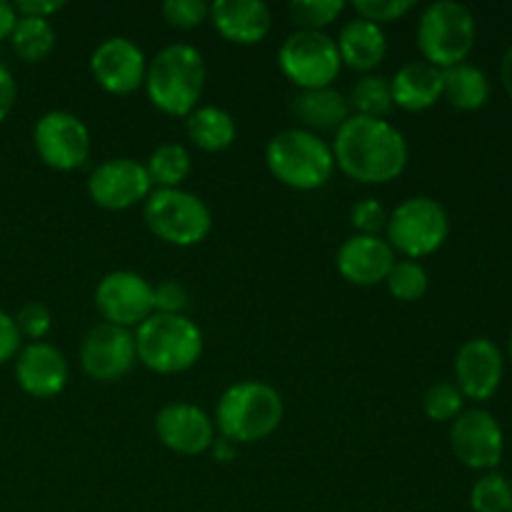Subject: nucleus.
<instances>
[{"mask_svg":"<svg viewBox=\"0 0 512 512\" xmlns=\"http://www.w3.org/2000/svg\"><path fill=\"white\" fill-rule=\"evenodd\" d=\"M210 5L205 0H165L163 18L170 28L193 30L208 20Z\"/></svg>","mask_w":512,"mask_h":512,"instance_id":"33","label":"nucleus"},{"mask_svg":"<svg viewBox=\"0 0 512 512\" xmlns=\"http://www.w3.org/2000/svg\"><path fill=\"white\" fill-rule=\"evenodd\" d=\"M473 512H510V480L500 473H488L470 490Z\"/></svg>","mask_w":512,"mask_h":512,"instance_id":"31","label":"nucleus"},{"mask_svg":"<svg viewBox=\"0 0 512 512\" xmlns=\"http://www.w3.org/2000/svg\"><path fill=\"white\" fill-rule=\"evenodd\" d=\"M475 15L458 0H438L420 13L418 48L425 63L445 70L468 60L475 48Z\"/></svg>","mask_w":512,"mask_h":512,"instance_id":"6","label":"nucleus"},{"mask_svg":"<svg viewBox=\"0 0 512 512\" xmlns=\"http://www.w3.org/2000/svg\"><path fill=\"white\" fill-rule=\"evenodd\" d=\"M465 398L455 383H433L425 390L423 410L435 423H453L463 413Z\"/></svg>","mask_w":512,"mask_h":512,"instance_id":"32","label":"nucleus"},{"mask_svg":"<svg viewBox=\"0 0 512 512\" xmlns=\"http://www.w3.org/2000/svg\"><path fill=\"white\" fill-rule=\"evenodd\" d=\"M95 308L105 323L133 330L153 315V285L138 273L113 270L95 288Z\"/></svg>","mask_w":512,"mask_h":512,"instance_id":"11","label":"nucleus"},{"mask_svg":"<svg viewBox=\"0 0 512 512\" xmlns=\"http://www.w3.org/2000/svg\"><path fill=\"white\" fill-rule=\"evenodd\" d=\"M343 0H293L288 5L290 20L298 30H323L340 18Z\"/></svg>","mask_w":512,"mask_h":512,"instance_id":"30","label":"nucleus"},{"mask_svg":"<svg viewBox=\"0 0 512 512\" xmlns=\"http://www.w3.org/2000/svg\"><path fill=\"white\" fill-rule=\"evenodd\" d=\"M293 113L295 118L303 123V130L310 133H338L350 118V103L340 90L330 88H315V90H300L293 98Z\"/></svg>","mask_w":512,"mask_h":512,"instance_id":"23","label":"nucleus"},{"mask_svg":"<svg viewBox=\"0 0 512 512\" xmlns=\"http://www.w3.org/2000/svg\"><path fill=\"white\" fill-rule=\"evenodd\" d=\"M283 398L263 380H243L220 395L215 405V428L230 443H260L283 423Z\"/></svg>","mask_w":512,"mask_h":512,"instance_id":"3","label":"nucleus"},{"mask_svg":"<svg viewBox=\"0 0 512 512\" xmlns=\"http://www.w3.org/2000/svg\"><path fill=\"white\" fill-rule=\"evenodd\" d=\"M185 133L195 148L205 153H220L235 143L238 125L225 108L218 105H200L185 118Z\"/></svg>","mask_w":512,"mask_h":512,"instance_id":"24","label":"nucleus"},{"mask_svg":"<svg viewBox=\"0 0 512 512\" xmlns=\"http://www.w3.org/2000/svg\"><path fill=\"white\" fill-rule=\"evenodd\" d=\"M388 245L405 260H420L438 253L450 235V218L443 203L428 195L405 198L388 215Z\"/></svg>","mask_w":512,"mask_h":512,"instance_id":"8","label":"nucleus"},{"mask_svg":"<svg viewBox=\"0 0 512 512\" xmlns=\"http://www.w3.org/2000/svg\"><path fill=\"white\" fill-rule=\"evenodd\" d=\"M138 363L133 330L98 323L88 330L80 345V365L85 375L100 383H113L128 375Z\"/></svg>","mask_w":512,"mask_h":512,"instance_id":"13","label":"nucleus"},{"mask_svg":"<svg viewBox=\"0 0 512 512\" xmlns=\"http://www.w3.org/2000/svg\"><path fill=\"white\" fill-rule=\"evenodd\" d=\"M510 512H512V478H510Z\"/></svg>","mask_w":512,"mask_h":512,"instance_id":"45","label":"nucleus"},{"mask_svg":"<svg viewBox=\"0 0 512 512\" xmlns=\"http://www.w3.org/2000/svg\"><path fill=\"white\" fill-rule=\"evenodd\" d=\"M210 450H213V455H215V460H230L235 455V443H230V440H225V438H218V440H213V445H210Z\"/></svg>","mask_w":512,"mask_h":512,"instance_id":"43","label":"nucleus"},{"mask_svg":"<svg viewBox=\"0 0 512 512\" xmlns=\"http://www.w3.org/2000/svg\"><path fill=\"white\" fill-rule=\"evenodd\" d=\"M160 443L180 455H200L215 440V423L205 410L190 403H170L155 415Z\"/></svg>","mask_w":512,"mask_h":512,"instance_id":"17","label":"nucleus"},{"mask_svg":"<svg viewBox=\"0 0 512 512\" xmlns=\"http://www.w3.org/2000/svg\"><path fill=\"white\" fill-rule=\"evenodd\" d=\"M15 325L20 330V338H28L30 343H40L50 333V328H53V315H50L48 305L30 300V303H25L18 310Z\"/></svg>","mask_w":512,"mask_h":512,"instance_id":"35","label":"nucleus"},{"mask_svg":"<svg viewBox=\"0 0 512 512\" xmlns=\"http://www.w3.org/2000/svg\"><path fill=\"white\" fill-rule=\"evenodd\" d=\"M450 448L465 468L493 470L505 453L503 428L488 410H463L450 428Z\"/></svg>","mask_w":512,"mask_h":512,"instance_id":"12","label":"nucleus"},{"mask_svg":"<svg viewBox=\"0 0 512 512\" xmlns=\"http://www.w3.org/2000/svg\"><path fill=\"white\" fill-rule=\"evenodd\" d=\"M18 15H30V18H50L53 13L65 8L63 0H18L13 5Z\"/></svg>","mask_w":512,"mask_h":512,"instance_id":"39","label":"nucleus"},{"mask_svg":"<svg viewBox=\"0 0 512 512\" xmlns=\"http://www.w3.org/2000/svg\"><path fill=\"white\" fill-rule=\"evenodd\" d=\"M193 168V158H190L188 148L180 143H163L150 153L145 170L153 183V188H180L183 180L190 175Z\"/></svg>","mask_w":512,"mask_h":512,"instance_id":"27","label":"nucleus"},{"mask_svg":"<svg viewBox=\"0 0 512 512\" xmlns=\"http://www.w3.org/2000/svg\"><path fill=\"white\" fill-rule=\"evenodd\" d=\"M188 308V290L178 280H163L153 285V313L185 315Z\"/></svg>","mask_w":512,"mask_h":512,"instance_id":"37","label":"nucleus"},{"mask_svg":"<svg viewBox=\"0 0 512 512\" xmlns=\"http://www.w3.org/2000/svg\"><path fill=\"white\" fill-rule=\"evenodd\" d=\"M335 265L348 283L373 288V285L385 283L388 273L393 270L395 250L380 235L355 233L340 245Z\"/></svg>","mask_w":512,"mask_h":512,"instance_id":"18","label":"nucleus"},{"mask_svg":"<svg viewBox=\"0 0 512 512\" xmlns=\"http://www.w3.org/2000/svg\"><path fill=\"white\" fill-rule=\"evenodd\" d=\"M443 98L455 110H480L490 100V80L478 65L460 63L443 70Z\"/></svg>","mask_w":512,"mask_h":512,"instance_id":"25","label":"nucleus"},{"mask_svg":"<svg viewBox=\"0 0 512 512\" xmlns=\"http://www.w3.org/2000/svg\"><path fill=\"white\" fill-rule=\"evenodd\" d=\"M133 335L138 360L153 373H183L203 355V333L188 315L153 313Z\"/></svg>","mask_w":512,"mask_h":512,"instance_id":"4","label":"nucleus"},{"mask_svg":"<svg viewBox=\"0 0 512 512\" xmlns=\"http://www.w3.org/2000/svg\"><path fill=\"white\" fill-rule=\"evenodd\" d=\"M268 170L293 190H318L335 173L333 148L320 135L303 128H290L270 138L265 148Z\"/></svg>","mask_w":512,"mask_h":512,"instance_id":"5","label":"nucleus"},{"mask_svg":"<svg viewBox=\"0 0 512 512\" xmlns=\"http://www.w3.org/2000/svg\"><path fill=\"white\" fill-rule=\"evenodd\" d=\"M143 85L160 113L188 118L205 88L203 53L188 43L165 45L148 63Z\"/></svg>","mask_w":512,"mask_h":512,"instance_id":"2","label":"nucleus"},{"mask_svg":"<svg viewBox=\"0 0 512 512\" xmlns=\"http://www.w3.org/2000/svg\"><path fill=\"white\" fill-rule=\"evenodd\" d=\"M335 165L348 178L365 185H383L398 178L408 165V140L395 125L380 118L350 115L330 145Z\"/></svg>","mask_w":512,"mask_h":512,"instance_id":"1","label":"nucleus"},{"mask_svg":"<svg viewBox=\"0 0 512 512\" xmlns=\"http://www.w3.org/2000/svg\"><path fill=\"white\" fill-rule=\"evenodd\" d=\"M20 343H23V338H20V330L18 325H15V318L0 308V363L13 360L15 355L20 353Z\"/></svg>","mask_w":512,"mask_h":512,"instance_id":"38","label":"nucleus"},{"mask_svg":"<svg viewBox=\"0 0 512 512\" xmlns=\"http://www.w3.org/2000/svg\"><path fill=\"white\" fill-rule=\"evenodd\" d=\"M33 143L40 160L53 170L83 168L90 155V130L70 110H50L35 123Z\"/></svg>","mask_w":512,"mask_h":512,"instance_id":"10","label":"nucleus"},{"mask_svg":"<svg viewBox=\"0 0 512 512\" xmlns=\"http://www.w3.org/2000/svg\"><path fill=\"white\" fill-rule=\"evenodd\" d=\"M348 103H350V110H355V115L385 120V115L395 108L390 80L383 78V75H373V73L363 75V78L353 85V90H350Z\"/></svg>","mask_w":512,"mask_h":512,"instance_id":"28","label":"nucleus"},{"mask_svg":"<svg viewBox=\"0 0 512 512\" xmlns=\"http://www.w3.org/2000/svg\"><path fill=\"white\" fill-rule=\"evenodd\" d=\"M208 18L225 40L238 45L260 43L273 28V13L263 0H215Z\"/></svg>","mask_w":512,"mask_h":512,"instance_id":"20","label":"nucleus"},{"mask_svg":"<svg viewBox=\"0 0 512 512\" xmlns=\"http://www.w3.org/2000/svg\"><path fill=\"white\" fill-rule=\"evenodd\" d=\"M68 360L55 345L28 343L15 358V380L33 398H55L68 383Z\"/></svg>","mask_w":512,"mask_h":512,"instance_id":"19","label":"nucleus"},{"mask_svg":"<svg viewBox=\"0 0 512 512\" xmlns=\"http://www.w3.org/2000/svg\"><path fill=\"white\" fill-rule=\"evenodd\" d=\"M500 80H503L505 93H508V98L512 100V45L505 50L503 63H500Z\"/></svg>","mask_w":512,"mask_h":512,"instance_id":"42","label":"nucleus"},{"mask_svg":"<svg viewBox=\"0 0 512 512\" xmlns=\"http://www.w3.org/2000/svg\"><path fill=\"white\" fill-rule=\"evenodd\" d=\"M10 43L23 60L40 63L55 50V28L48 18L18 15L13 33H10Z\"/></svg>","mask_w":512,"mask_h":512,"instance_id":"26","label":"nucleus"},{"mask_svg":"<svg viewBox=\"0 0 512 512\" xmlns=\"http://www.w3.org/2000/svg\"><path fill=\"white\" fill-rule=\"evenodd\" d=\"M505 360L498 345L488 338L465 340L455 355V385L463 398L483 403L498 393Z\"/></svg>","mask_w":512,"mask_h":512,"instance_id":"16","label":"nucleus"},{"mask_svg":"<svg viewBox=\"0 0 512 512\" xmlns=\"http://www.w3.org/2000/svg\"><path fill=\"white\" fill-rule=\"evenodd\" d=\"M15 20H18V13H15L13 3L8 0H0V40L10 38L15 28Z\"/></svg>","mask_w":512,"mask_h":512,"instance_id":"41","label":"nucleus"},{"mask_svg":"<svg viewBox=\"0 0 512 512\" xmlns=\"http://www.w3.org/2000/svg\"><path fill=\"white\" fill-rule=\"evenodd\" d=\"M508 353H510V360H512V330H510V340H508Z\"/></svg>","mask_w":512,"mask_h":512,"instance_id":"44","label":"nucleus"},{"mask_svg":"<svg viewBox=\"0 0 512 512\" xmlns=\"http://www.w3.org/2000/svg\"><path fill=\"white\" fill-rule=\"evenodd\" d=\"M153 183L143 163L133 158H110L100 163L88 178V195L105 210H125L145 203Z\"/></svg>","mask_w":512,"mask_h":512,"instance_id":"14","label":"nucleus"},{"mask_svg":"<svg viewBox=\"0 0 512 512\" xmlns=\"http://www.w3.org/2000/svg\"><path fill=\"white\" fill-rule=\"evenodd\" d=\"M143 218L155 238L175 248L203 243L213 228L208 205L183 188H155L145 200Z\"/></svg>","mask_w":512,"mask_h":512,"instance_id":"7","label":"nucleus"},{"mask_svg":"<svg viewBox=\"0 0 512 512\" xmlns=\"http://www.w3.org/2000/svg\"><path fill=\"white\" fill-rule=\"evenodd\" d=\"M413 8L415 0H355L353 3L358 18L370 20V23L380 25V28H383V23L403 20Z\"/></svg>","mask_w":512,"mask_h":512,"instance_id":"34","label":"nucleus"},{"mask_svg":"<svg viewBox=\"0 0 512 512\" xmlns=\"http://www.w3.org/2000/svg\"><path fill=\"white\" fill-rule=\"evenodd\" d=\"M90 73L95 83L113 95H130L145 83L148 58L135 40L125 35L105 38L90 55Z\"/></svg>","mask_w":512,"mask_h":512,"instance_id":"15","label":"nucleus"},{"mask_svg":"<svg viewBox=\"0 0 512 512\" xmlns=\"http://www.w3.org/2000/svg\"><path fill=\"white\" fill-rule=\"evenodd\" d=\"M278 65L285 78L300 90L330 88L340 75V60L335 38L323 30H295L278 50Z\"/></svg>","mask_w":512,"mask_h":512,"instance_id":"9","label":"nucleus"},{"mask_svg":"<svg viewBox=\"0 0 512 512\" xmlns=\"http://www.w3.org/2000/svg\"><path fill=\"white\" fill-rule=\"evenodd\" d=\"M350 220H353V228L358 230V235H378L388 225V213H385L380 200L365 198L353 205Z\"/></svg>","mask_w":512,"mask_h":512,"instance_id":"36","label":"nucleus"},{"mask_svg":"<svg viewBox=\"0 0 512 512\" xmlns=\"http://www.w3.org/2000/svg\"><path fill=\"white\" fill-rule=\"evenodd\" d=\"M335 45H338L343 65L360 70V73H370V70L378 68L388 53V40H385L383 28L370 23V20L358 18V15L340 28Z\"/></svg>","mask_w":512,"mask_h":512,"instance_id":"22","label":"nucleus"},{"mask_svg":"<svg viewBox=\"0 0 512 512\" xmlns=\"http://www.w3.org/2000/svg\"><path fill=\"white\" fill-rule=\"evenodd\" d=\"M390 90L398 108L410 110V113L428 110L443 98V70L425 60H410L395 70L390 78Z\"/></svg>","mask_w":512,"mask_h":512,"instance_id":"21","label":"nucleus"},{"mask_svg":"<svg viewBox=\"0 0 512 512\" xmlns=\"http://www.w3.org/2000/svg\"><path fill=\"white\" fill-rule=\"evenodd\" d=\"M15 98H18V85H15L13 73L5 65H0V123L10 115Z\"/></svg>","mask_w":512,"mask_h":512,"instance_id":"40","label":"nucleus"},{"mask_svg":"<svg viewBox=\"0 0 512 512\" xmlns=\"http://www.w3.org/2000/svg\"><path fill=\"white\" fill-rule=\"evenodd\" d=\"M390 295L403 303H415L428 293V270L418 263V260H395L393 270L385 278Z\"/></svg>","mask_w":512,"mask_h":512,"instance_id":"29","label":"nucleus"}]
</instances>
